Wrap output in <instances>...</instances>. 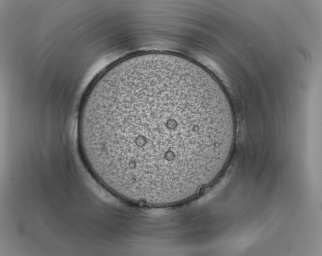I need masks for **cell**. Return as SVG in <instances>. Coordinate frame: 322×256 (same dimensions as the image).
Instances as JSON below:
<instances>
[{
    "label": "cell",
    "instance_id": "cell-1",
    "mask_svg": "<svg viewBox=\"0 0 322 256\" xmlns=\"http://www.w3.org/2000/svg\"><path fill=\"white\" fill-rule=\"evenodd\" d=\"M86 163L128 201L168 205L211 183L235 137L229 99L205 69L167 52L119 61L93 83L81 108Z\"/></svg>",
    "mask_w": 322,
    "mask_h": 256
}]
</instances>
